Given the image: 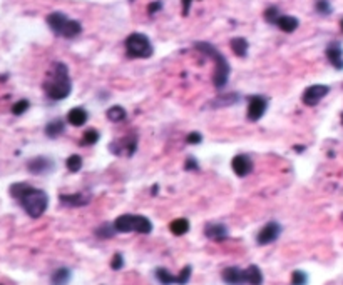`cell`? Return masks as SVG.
<instances>
[{
    "label": "cell",
    "mask_w": 343,
    "mask_h": 285,
    "mask_svg": "<svg viewBox=\"0 0 343 285\" xmlns=\"http://www.w3.org/2000/svg\"><path fill=\"white\" fill-rule=\"evenodd\" d=\"M158 192H159V187H158V185H154V187H153V195H156Z\"/></svg>",
    "instance_id": "obj_40"
},
{
    "label": "cell",
    "mask_w": 343,
    "mask_h": 285,
    "mask_svg": "<svg viewBox=\"0 0 343 285\" xmlns=\"http://www.w3.org/2000/svg\"><path fill=\"white\" fill-rule=\"evenodd\" d=\"M236 102H240V95H238V94H226V95H218V97H214L213 100H209V102L206 104V107L221 109V107H230V105H235Z\"/></svg>",
    "instance_id": "obj_17"
},
{
    "label": "cell",
    "mask_w": 343,
    "mask_h": 285,
    "mask_svg": "<svg viewBox=\"0 0 343 285\" xmlns=\"http://www.w3.org/2000/svg\"><path fill=\"white\" fill-rule=\"evenodd\" d=\"M266 107H268V102H266V99L261 97V95H253V97H250L248 118L251 122H258L259 118L264 115V112H266Z\"/></svg>",
    "instance_id": "obj_11"
},
{
    "label": "cell",
    "mask_w": 343,
    "mask_h": 285,
    "mask_svg": "<svg viewBox=\"0 0 343 285\" xmlns=\"http://www.w3.org/2000/svg\"><path fill=\"white\" fill-rule=\"evenodd\" d=\"M99 132L95 130V128H90V130L86 132L84 135H82V139H81V145H94V144H97L99 142Z\"/></svg>",
    "instance_id": "obj_29"
},
{
    "label": "cell",
    "mask_w": 343,
    "mask_h": 285,
    "mask_svg": "<svg viewBox=\"0 0 343 285\" xmlns=\"http://www.w3.org/2000/svg\"><path fill=\"white\" fill-rule=\"evenodd\" d=\"M342 123H343V115H342Z\"/></svg>",
    "instance_id": "obj_42"
},
{
    "label": "cell",
    "mask_w": 343,
    "mask_h": 285,
    "mask_svg": "<svg viewBox=\"0 0 343 285\" xmlns=\"http://www.w3.org/2000/svg\"><path fill=\"white\" fill-rule=\"evenodd\" d=\"M280 235H281V225L278 222H268L258 232L256 242H258V245H268V243H273L274 240H278Z\"/></svg>",
    "instance_id": "obj_10"
},
{
    "label": "cell",
    "mask_w": 343,
    "mask_h": 285,
    "mask_svg": "<svg viewBox=\"0 0 343 285\" xmlns=\"http://www.w3.org/2000/svg\"><path fill=\"white\" fill-rule=\"evenodd\" d=\"M137 142H139L137 135H126L122 139L112 140L109 144V150L119 157H132L137 150Z\"/></svg>",
    "instance_id": "obj_7"
},
{
    "label": "cell",
    "mask_w": 343,
    "mask_h": 285,
    "mask_svg": "<svg viewBox=\"0 0 343 285\" xmlns=\"http://www.w3.org/2000/svg\"><path fill=\"white\" fill-rule=\"evenodd\" d=\"M191 3H193V0H181V7H182V15H189V8H191Z\"/></svg>",
    "instance_id": "obj_39"
},
{
    "label": "cell",
    "mask_w": 343,
    "mask_h": 285,
    "mask_svg": "<svg viewBox=\"0 0 343 285\" xmlns=\"http://www.w3.org/2000/svg\"><path fill=\"white\" fill-rule=\"evenodd\" d=\"M161 8H163V3H161V2H153V3H149L148 13H149V15H154V13L159 12Z\"/></svg>",
    "instance_id": "obj_38"
},
{
    "label": "cell",
    "mask_w": 343,
    "mask_h": 285,
    "mask_svg": "<svg viewBox=\"0 0 343 285\" xmlns=\"http://www.w3.org/2000/svg\"><path fill=\"white\" fill-rule=\"evenodd\" d=\"M44 94L50 100H64L72 92V80L69 75V68L64 62H54L50 65L47 75L42 84Z\"/></svg>",
    "instance_id": "obj_2"
},
{
    "label": "cell",
    "mask_w": 343,
    "mask_h": 285,
    "mask_svg": "<svg viewBox=\"0 0 343 285\" xmlns=\"http://www.w3.org/2000/svg\"><path fill=\"white\" fill-rule=\"evenodd\" d=\"M122 267H124V257H122L121 254H116L112 257V260H111V269L112 270H121Z\"/></svg>",
    "instance_id": "obj_35"
},
{
    "label": "cell",
    "mask_w": 343,
    "mask_h": 285,
    "mask_svg": "<svg viewBox=\"0 0 343 285\" xmlns=\"http://www.w3.org/2000/svg\"><path fill=\"white\" fill-rule=\"evenodd\" d=\"M186 142H187V144H191V145L201 144V142H203V135H201L199 132H191V134L186 137Z\"/></svg>",
    "instance_id": "obj_36"
},
{
    "label": "cell",
    "mask_w": 343,
    "mask_h": 285,
    "mask_svg": "<svg viewBox=\"0 0 343 285\" xmlns=\"http://www.w3.org/2000/svg\"><path fill=\"white\" fill-rule=\"evenodd\" d=\"M54 169H56L54 160L49 157H42V155L30 159L29 162H27V170H29L30 173H34V175H45V173L54 172Z\"/></svg>",
    "instance_id": "obj_9"
},
{
    "label": "cell",
    "mask_w": 343,
    "mask_h": 285,
    "mask_svg": "<svg viewBox=\"0 0 343 285\" xmlns=\"http://www.w3.org/2000/svg\"><path fill=\"white\" fill-rule=\"evenodd\" d=\"M45 20H47V25L50 27V30L57 37H62V39H76L82 32V25L79 22L74 20V18H69L62 12L49 13Z\"/></svg>",
    "instance_id": "obj_4"
},
{
    "label": "cell",
    "mask_w": 343,
    "mask_h": 285,
    "mask_svg": "<svg viewBox=\"0 0 343 285\" xmlns=\"http://www.w3.org/2000/svg\"><path fill=\"white\" fill-rule=\"evenodd\" d=\"M66 167H67L69 172H72V173L79 172V170L82 169V157L77 154H72L71 157H67V160H66Z\"/></svg>",
    "instance_id": "obj_27"
},
{
    "label": "cell",
    "mask_w": 343,
    "mask_h": 285,
    "mask_svg": "<svg viewBox=\"0 0 343 285\" xmlns=\"http://www.w3.org/2000/svg\"><path fill=\"white\" fill-rule=\"evenodd\" d=\"M308 284V275L303 270H295L291 274V285H306Z\"/></svg>",
    "instance_id": "obj_33"
},
{
    "label": "cell",
    "mask_w": 343,
    "mask_h": 285,
    "mask_svg": "<svg viewBox=\"0 0 343 285\" xmlns=\"http://www.w3.org/2000/svg\"><path fill=\"white\" fill-rule=\"evenodd\" d=\"M231 167H233V172H235L238 177H246L251 170H253V162H251V159L246 154H240L233 159Z\"/></svg>",
    "instance_id": "obj_13"
},
{
    "label": "cell",
    "mask_w": 343,
    "mask_h": 285,
    "mask_svg": "<svg viewBox=\"0 0 343 285\" xmlns=\"http://www.w3.org/2000/svg\"><path fill=\"white\" fill-rule=\"evenodd\" d=\"M156 279L161 282L163 285H177V275H172V274H169L166 269H163V267H159L156 270Z\"/></svg>",
    "instance_id": "obj_26"
},
{
    "label": "cell",
    "mask_w": 343,
    "mask_h": 285,
    "mask_svg": "<svg viewBox=\"0 0 343 285\" xmlns=\"http://www.w3.org/2000/svg\"><path fill=\"white\" fill-rule=\"evenodd\" d=\"M245 280L248 285H261L263 284V274L258 265H250L245 270Z\"/></svg>",
    "instance_id": "obj_22"
},
{
    "label": "cell",
    "mask_w": 343,
    "mask_h": 285,
    "mask_svg": "<svg viewBox=\"0 0 343 285\" xmlns=\"http://www.w3.org/2000/svg\"><path fill=\"white\" fill-rule=\"evenodd\" d=\"M328 92H330V87L328 85H323V84L310 85L308 89L303 92V95H301V100H303V104L308 105V107H315V105H318L325 97H327Z\"/></svg>",
    "instance_id": "obj_8"
},
{
    "label": "cell",
    "mask_w": 343,
    "mask_h": 285,
    "mask_svg": "<svg viewBox=\"0 0 343 285\" xmlns=\"http://www.w3.org/2000/svg\"><path fill=\"white\" fill-rule=\"evenodd\" d=\"M62 205L67 207H84L90 202V194L89 192H79V194H61L59 195Z\"/></svg>",
    "instance_id": "obj_12"
},
{
    "label": "cell",
    "mask_w": 343,
    "mask_h": 285,
    "mask_svg": "<svg viewBox=\"0 0 343 285\" xmlns=\"http://www.w3.org/2000/svg\"><path fill=\"white\" fill-rule=\"evenodd\" d=\"M29 107H30V102H29V100L22 99V100H19V102L13 104L12 114H13V115H22V114H25L27 110H29Z\"/></svg>",
    "instance_id": "obj_32"
},
{
    "label": "cell",
    "mask_w": 343,
    "mask_h": 285,
    "mask_svg": "<svg viewBox=\"0 0 343 285\" xmlns=\"http://www.w3.org/2000/svg\"><path fill=\"white\" fill-rule=\"evenodd\" d=\"M87 118H89V114L84 107H74L69 110L67 114V122L74 127H82L87 122Z\"/></svg>",
    "instance_id": "obj_18"
},
{
    "label": "cell",
    "mask_w": 343,
    "mask_h": 285,
    "mask_svg": "<svg viewBox=\"0 0 343 285\" xmlns=\"http://www.w3.org/2000/svg\"><path fill=\"white\" fill-rule=\"evenodd\" d=\"M95 235H97L99 238H111L116 235V230H114V225L111 224H104L100 225V227L95 228Z\"/></svg>",
    "instance_id": "obj_28"
},
{
    "label": "cell",
    "mask_w": 343,
    "mask_h": 285,
    "mask_svg": "<svg viewBox=\"0 0 343 285\" xmlns=\"http://www.w3.org/2000/svg\"><path fill=\"white\" fill-rule=\"evenodd\" d=\"M169 230H171L174 235H184V233H187V230H189V220L187 219H176L172 220L171 225H169Z\"/></svg>",
    "instance_id": "obj_23"
},
{
    "label": "cell",
    "mask_w": 343,
    "mask_h": 285,
    "mask_svg": "<svg viewBox=\"0 0 343 285\" xmlns=\"http://www.w3.org/2000/svg\"><path fill=\"white\" fill-rule=\"evenodd\" d=\"M223 280H225V284L228 285H245L246 280H245V270L238 269V267H228L223 270L221 274Z\"/></svg>",
    "instance_id": "obj_15"
},
{
    "label": "cell",
    "mask_w": 343,
    "mask_h": 285,
    "mask_svg": "<svg viewBox=\"0 0 343 285\" xmlns=\"http://www.w3.org/2000/svg\"><path fill=\"white\" fill-rule=\"evenodd\" d=\"M342 220H343V214H342Z\"/></svg>",
    "instance_id": "obj_43"
},
{
    "label": "cell",
    "mask_w": 343,
    "mask_h": 285,
    "mask_svg": "<svg viewBox=\"0 0 343 285\" xmlns=\"http://www.w3.org/2000/svg\"><path fill=\"white\" fill-rule=\"evenodd\" d=\"M278 17H280V8L278 7H268L266 10H264V20H266L268 24L274 25L278 20Z\"/></svg>",
    "instance_id": "obj_31"
},
{
    "label": "cell",
    "mask_w": 343,
    "mask_h": 285,
    "mask_svg": "<svg viewBox=\"0 0 343 285\" xmlns=\"http://www.w3.org/2000/svg\"><path fill=\"white\" fill-rule=\"evenodd\" d=\"M194 47H196V50H199L201 54L208 55V57L214 62L213 84H214V87H216L218 90H221L223 87L228 84V80H230V73H231L230 62L226 60L225 55L219 52L214 45L208 44V42H196Z\"/></svg>",
    "instance_id": "obj_3"
},
{
    "label": "cell",
    "mask_w": 343,
    "mask_h": 285,
    "mask_svg": "<svg viewBox=\"0 0 343 285\" xmlns=\"http://www.w3.org/2000/svg\"><path fill=\"white\" fill-rule=\"evenodd\" d=\"M44 132L50 139H57L59 135H62L66 132V122H64V118H54V120H50L45 125Z\"/></svg>",
    "instance_id": "obj_20"
},
{
    "label": "cell",
    "mask_w": 343,
    "mask_h": 285,
    "mask_svg": "<svg viewBox=\"0 0 343 285\" xmlns=\"http://www.w3.org/2000/svg\"><path fill=\"white\" fill-rule=\"evenodd\" d=\"M274 25H276L280 30L286 32V34H291V32H295L296 29H298L300 20L293 15H280Z\"/></svg>",
    "instance_id": "obj_19"
},
{
    "label": "cell",
    "mask_w": 343,
    "mask_h": 285,
    "mask_svg": "<svg viewBox=\"0 0 343 285\" xmlns=\"http://www.w3.org/2000/svg\"><path fill=\"white\" fill-rule=\"evenodd\" d=\"M184 169L186 170H198L199 165H198V160L194 157H187V160L184 162Z\"/></svg>",
    "instance_id": "obj_37"
},
{
    "label": "cell",
    "mask_w": 343,
    "mask_h": 285,
    "mask_svg": "<svg viewBox=\"0 0 343 285\" xmlns=\"http://www.w3.org/2000/svg\"><path fill=\"white\" fill-rule=\"evenodd\" d=\"M124 45H126L127 57L131 58H149L154 54V47L151 44L149 37L144 34H139V32H134V34L127 37Z\"/></svg>",
    "instance_id": "obj_6"
},
{
    "label": "cell",
    "mask_w": 343,
    "mask_h": 285,
    "mask_svg": "<svg viewBox=\"0 0 343 285\" xmlns=\"http://www.w3.org/2000/svg\"><path fill=\"white\" fill-rule=\"evenodd\" d=\"M325 54H327L328 62H330L337 70H343V49L340 44L332 42L327 47V50H325Z\"/></svg>",
    "instance_id": "obj_14"
},
{
    "label": "cell",
    "mask_w": 343,
    "mask_h": 285,
    "mask_svg": "<svg viewBox=\"0 0 343 285\" xmlns=\"http://www.w3.org/2000/svg\"><path fill=\"white\" fill-rule=\"evenodd\" d=\"M231 50H233V54L238 55V57H246L248 55V49H250V44H248V40L245 39V37H235V39H231Z\"/></svg>",
    "instance_id": "obj_21"
},
{
    "label": "cell",
    "mask_w": 343,
    "mask_h": 285,
    "mask_svg": "<svg viewBox=\"0 0 343 285\" xmlns=\"http://www.w3.org/2000/svg\"><path fill=\"white\" fill-rule=\"evenodd\" d=\"M114 230L119 233H151L153 232V224L144 215H134V214H124L121 217L114 220Z\"/></svg>",
    "instance_id": "obj_5"
},
{
    "label": "cell",
    "mask_w": 343,
    "mask_h": 285,
    "mask_svg": "<svg viewBox=\"0 0 343 285\" xmlns=\"http://www.w3.org/2000/svg\"><path fill=\"white\" fill-rule=\"evenodd\" d=\"M106 115L107 118L111 122H122L124 118L127 117V112L124 110V107H121V105H112L111 109H107V112H106Z\"/></svg>",
    "instance_id": "obj_24"
},
{
    "label": "cell",
    "mask_w": 343,
    "mask_h": 285,
    "mask_svg": "<svg viewBox=\"0 0 343 285\" xmlns=\"http://www.w3.org/2000/svg\"><path fill=\"white\" fill-rule=\"evenodd\" d=\"M340 27H342V30H343V18H342V22H340Z\"/></svg>",
    "instance_id": "obj_41"
},
{
    "label": "cell",
    "mask_w": 343,
    "mask_h": 285,
    "mask_svg": "<svg viewBox=\"0 0 343 285\" xmlns=\"http://www.w3.org/2000/svg\"><path fill=\"white\" fill-rule=\"evenodd\" d=\"M69 280H71V270L62 267V269H57L56 272L52 274L50 282H52V285H67Z\"/></svg>",
    "instance_id": "obj_25"
},
{
    "label": "cell",
    "mask_w": 343,
    "mask_h": 285,
    "mask_svg": "<svg viewBox=\"0 0 343 285\" xmlns=\"http://www.w3.org/2000/svg\"><path fill=\"white\" fill-rule=\"evenodd\" d=\"M191 272H193V269H191V265H186V267L181 270V274L177 275V285H186L187 282H189V279H191Z\"/></svg>",
    "instance_id": "obj_34"
},
{
    "label": "cell",
    "mask_w": 343,
    "mask_h": 285,
    "mask_svg": "<svg viewBox=\"0 0 343 285\" xmlns=\"http://www.w3.org/2000/svg\"><path fill=\"white\" fill-rule=\"evenodd\" d=\"M315 10H317L320 15H330L333 12L330 0H318V2L315 3Z\"/></svg>",
    "instance_id": "obj_30"
},
{
    "label": "cell",
    "mask_w": 343,
    "mask_h": 285,
    "mask_svg": "<svg viewBox=\"0 0 343 285\" xmlns=\"http://www.w3.org/2000/svg\"><path fill=\"white\" fill-rule=\"evenodd\" d=\"M10 195L15 200H19V204L22 205V209L29 214V217L32 219H39L42 217L44 212L49 207V195L45 194L40 188H35L24 182H17L12 183L8 188Z\"/></svg>",
    "instance_id": "obj_1"
},
{
    "label": "cell",
    "mask_w": 343,
    "mask_h": 285,
    "mask_svg": "<svg viewBox=\"0 0 343 285\" xmlns=\"http://www.w3.org/2000/svg\"><path fill=\"white\" fill-rule=\"evenodd\" d=\"M204 235L211 240L223 242L225 238H228V228L223 224H208L204 228Z\"/></svg>",
    "instance_id": "obj_16"
}]
</instances>
